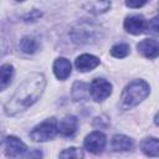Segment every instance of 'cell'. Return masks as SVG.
<instances>
[{
    "instance_id": "cell-10",
    "label": "cell",
    "mask_w": 159,
    "mask_h": 159,
    "mask_svg": "<svg viewBox=\"0 0 159 159\" xmlns=\"http://www.w3.org/2000/svg\"><path fill=\"white\" fill-rule=\"evenodd\" d=\"M98 65H99V58L93 55H89V53H83V55L78 56L75 61V66L80 72L92 71Z\"/></svg>"
},
{
    "instance_id": "cell-12",
    "label": "cell",
    "mask_w": 159,
    "mask_h": 159,
    "mask_svg": "<svg viewBox=\"0 0 159 159\" xmlns=\"http://www.w3.org/2000/svg\"><path fill=\"white\" fill-rule=\"evenodd\" d=\"M78 120L75 116H66L57 123V132L63 137H72L77 130Z\"/></svg>"
},
{
    "instance_id": "cell-2",
    "label": "cell",
    "mask_w": 159,
    "mask_h": 159,
    "mask_svg": "<svg viewBox=\"0 0 159 159\" xmlns=\"http://www.w3.org/2000/svg\"><path fill=\"white\" fill-rule=\"evenodd\" d=\"M150 93V87L144 80H134L129 82L120 96L124 108H132L142 103Z\"/></svg>"
},
{
    "instance_id": "cell-15",
    "label": "cell",
    "mask_w": 159,
    "mask_h": 159,
    "mask_svg": "<svg viewBox=\"0 0 159 159\" xmlns=\"http://www.w3.org/2000/svg\"><path fill=\"white\" fill-rule=\"evenodd\" d=\"M71 96H72V99L76 102L87 99L89 96V86L84 82H80V81L75 82L72 86Z\"/></svg>"
},
{
    "instance_id": "cell-9",
    "label": "cell",
    "mask_w": 159,
    "mask_h": 159,
    "mask_svg": "<svg viewBox=\"0 0 159 159\" xmlns=\"http://www.w3.org/2000/svg\"><path fill=\"white\" fill-rule=\"evenodd\" d=\"M137 48H138V52H140L144 57L149 60L157 58L159 53V45H158V41L154 39L142 40L140 42L137 43Z\"/></svg>"
},
{
    "instance_id": "cell-13",
    "label": "cell",
    "mask_w": 159,
    "mask_h": 159,
    "mask_svg": "<svg viewBox=\"0 0 159 159\" xmlns=\"http://www.w3.org/2000/svg\"><path fill=\"white\" fill-rule=\"evenodd\" d=\"M133 147H134L133 139L124 134H116L112 137L111 148L114 152H128L132 150Z\"/></svg>"
},
{
    "instance_id": "cell-1",
    "label": "cell",
    "mask_w": 159,
    "mask_h": 159,
    "mask_svg": "<svg viewBox=\"0 0 159 159\" xmlns=\"http://www.w3.org/2000/svg\"><path fill=\"white\" fill-rule=\"evenodd\" d=\"M46 87V78L40 72H34L27 76L16 88L14 94L4 106V111L7 116L14 117L31 107L43 93Z\"/></svg>"
},
{
    "instance_id": "cell-23",
    "label": "cell",
    "mask_w": 159,
    "mask_h": 159,
    "mask_svg": "<svg viewBox=\"0 0 159 159\" xmlns=\"http://www.w3.org/2000/svg\"><path fill=\"white\" fill-rule=\"evenodd\" d=\"M26 159H42V152L40 149H32Z\"/></svg>"
},
{
    "instance_id": "cell-18",
    "label": "cell",
    "mask_w": 159,
    "mask_h": 159,
    "mask_svg": "<svg viewBox=\"0 0 159 159\" xmlns=\"http://www.w3.org/2000/svg\"><path fill=\"white\" fill-rule=\"evenodd\" d=\"M14 77V67L10 63L0 66V91L6 89Z\"/></svg>"
},
{
    "instance_id": "cell-3",
    "label": "cell",
    "mask_w": 159,
    "mask_h": 159,
    "mask_svg": "<svg viewBox=\"0 0 159 159\" xmlns=\"http://www.w3.org/2000/svg\"><path fill=\"white\" fill-rule=\"evenodd\" d=\"M102 36V30L98 25L82 20L77 22L71 30V39L75 43L88 45L98 41Z\"/></svg>"
},
{
    "instance_id": "cell-14",
    "label": "cell",
    "mask_w": 159,
    "mask_h": 159,
    "mask_svg": "<svg viewBox=\"0 0 159 159\" xmlns=\"http://www.w3.org/2000/svg\"><path fill=\"white\" fill-rule=\"evenodd\" d=\"M142 152L150 158H157L159 155V140L155 137L144 138L140 143Z\"/></svg>"
},
{
    "instance_id": "cell-5",
    "label": "cell",
    "mask_w": 159,
    "mask_h": 159,
    "mask_svg": "<svg viewBox=\"0 0 159 159\" xmlns=\"http://www.w3.org/2000/svg\"><path fill=\"white\" fill-rule=\"evenodd\" d=\"M112 83L104 78H94L89 84V96L96 102H102L112 93Z\"/></svg>"
},
{
    "instance_id": "cell-16",
    "label": "cell",
    "mask_w": 159,
    "mask_h": 159,
    "mask_svg": "<svg viewBox=\"0 0 159 159\" xmlns=\"http://www.w3.org/2000/svg\"><path fill=\"white\" fill-rule=\"evenodd\" d=\"M19 47H20V50H21L24 53L32 55V53H35V52L39 50L40 43H39V41H37L36 37L30 36V35H26V36H24V37L20 40Z\"/></svg>"
},
{
    "instance_id": "cell-4",
    "label": "cell",
    "mask_w": 159,
    "mask_h": 159,
    "mask_svg": "<svg viewBox=\"0 0 159 159\" xmlns=\"http://www.w3.org/2000/svg\"><path fill=\"white\" fill-rule=\"evenodd\" d=\"M57 119L55 117H50L34 127L30 132V138L34 142H47L56 137L57 132Z\"/></svg>"
},
{
    "instance_id": "cell-6",
    "label": "cell",
    "mask_w": 159,
    "mask_h": 159,
    "mask_svg": "<svg viewBox=\"0 0 159 159\" xmlns=\"http://www.w3.org/2000/svg\"><path fill=\"white\" fill-rule=\"evenodd\" d=\"M27 152L26 144L15 135L5 138V153L11 159H21Z\"/></svg>"
},
{
    "instance_id": "cell-19",
    "label": "cell",
    "mask_w": 159,
    "mask_h": 159,
    "mask_svg": "<svg viewBox=\"0 0 159 159\" xmlns=\"http://www.w3.org/2000/svg\"><path fill=\"white\" fill-rule=\"evenodd\" d=\"M60 159H83V150L78 147H71L67 149H63L60 155Z\"/></svg>"
},
{
    "instance_id": "cell-24",
    "label": "cell",
    "mask_w": 159,
    "mask_h": 159,
    "mask_svg": "<svg viewBox=\"0 0 159 159\" xmlns=\"http://www.w3.org/2000/svg\"><path fill=\"white\" fill-rule=\"evenodd\" d=\"M147 4V1L144 0V1H137V2H134V1H125V5L128 6V7H132V9H139V7H142L143 5H145Z\"/></svg>"
},
{
    "instance_id": "cell-8",
    "label": "cell",
    "mask_w": 159,
    "mask_h": 159,
    "mask_svg": "<svg viewBox=\"0 0 159 159\" xmlns=\"http://www.w3.org/2000/svg\"><path fill=\"white\" fill-rule=\"evenodd\" d=\"M147 20L142 15H129L124 20V30L132 35H140L147 30Z\"/></svg>"
},
{
    "instance_id": "cell-17",
    "label": "cell",
    "mask_w": 159,
    "mask_h": 159,
    "mask_svg": "<svg viewBox=\"0 0 159 159\" xmlns=\"http://www.w3.org/2000/svg\"><path fill=\"white\" fill-rule=\"evenodd\" d=\"M111 1H86L82 4V6L93 15H99L109 10Z\"/></svg>"
},
{
    "instance_id": "cell-7",
    "label": "cell",
    "mask_w": 159,
    "mask_h": 159,
    "mask_svg": "<svg viewBox=\"0 0 159 159\" xmlns=\"http://www.w3.org/2000/svg\"><path fill=\"white\" fill-rule=\"evenodd\" d=\"M106 143H107L106 135L102 132H99V130H94V132L89 133L84 138L83 145H84V148L89 153H92V154H99L106 148Z\"/></svg>"
},
{
    "instance_id": "cell-22",
    "label": "cell",
    "mask_w": 159,
    "mask_h": 159,
    "mask_svg": "<svg viewBox=\"0 0 159 159\" xmlns=\"http://www.w3.org/2000/svg\"><path fill=\"white\" fill-rule=\"evenodd\" d=\"M147 30L150 31L152 34H158V30H159V26H158V17H153L152 20H149L148 25H147Z\"/></svg>"
},
{
    "instance_id": "cell-21",
    "label": "cell",
    "mask_w": 159,
    "mask_h": 159,
    "mask_svg": "<svg viewBox=\"0 0 159 159\" xmlns=\"http://www.w3.org/2000/svg\"><path fill=\"white\" fill-rule=\"evenodd\" d=\"M42 16V11L37 10V9H32L30 12H27L26 15H24V21L25 22H35L37 21L40 17Z\"/></svg>"
},
{
    "instance_id": "cell-20",
    "label": "cell",
    "mask_w": 159,
    "mask_h": 159,
    "mask_svg": "<svg viewBox=\"0 0 159 159\" xmlns=\"http://www.w3.org/2000/svg\"><path fill=\"white\" fill-rule=\"evenodd\" d=\"M129 45L128 43H123V42H119V43H116L111 47V55L116 58H124L129 55Z\"/></svg>"
},
{
    "instance_id": "cell-11",
    "label": "cell",
    "mask_w": 159,
    "mask_h": 159,
    "mask_svg": "<svg viewBox=\"0 0 159 159\" xmlns=\"http://www.w3.org/2000/svg\"><path fill=\"white\" fill-rule=\"evenodd\" d=\"M53 73L55 76L60 80V81H65L70 77L71 75V71H72V66H71V62L70 60H67L66 57H58L53 62Z\"/></svg>"
}]
</instances>
